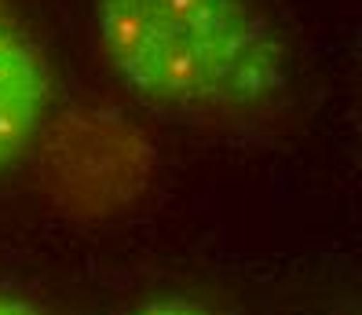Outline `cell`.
I'll return each instance as SVG.
<instances>
[{"mask_svg": "<svg viewBox=\"0 0 362 315\" xmlns=\"http://www.w3.org/2000/svg\"><path fill=\"white\" fill-rule=\"evenodd\" d=\"M37 176L62 213L110 217L146 191L154 147L136 125L110 110H62L33 143Z\"/></svg>", "mask_w": 362, "mask_h": 315, "instance_id": "obj_2", "label": "cell"}, {"mask_svg": "<svg viewBox=\"0 0 362 315\" xmlns=\"http://www.w3.org/2000/svg\"><path fill=\"white\" fill-rule=\"evenodd\" d=\"M129 315H216V311L198 304V301H151Z\"/></svg>", "mask_w": 362, "mask_h": 315, "instance_id": "obj_4", "label": "cell"}, {"mask_svg": "<svg viewBox=\"0 0 362 315\" xmlns=\"http://www.w3.org/2000/svg\"><path fill=\"white\" fill-rule=\"evenodd\" d=\"M0 315H59L55 308L40 304L33 297H23V293H8L0 290Z\"/></svg>", "mask_w": 362, "mask_h": 315, "instance_id": "obj_5", "label": "cell"}, {"mask_svg": "<svg viewBox=\"0 0 362 315\" xmlns=\"http://www.w3.org/2000/svg\"><path fill=\"white\" fill-rule=\"evenodd\" d=\"M95 48L146 110L257 132L289 103V48L257 0H92Z\"/></svg>", "mask_w": 362, "mask_h": 315, "instance_id": "obj_1", "label": "cell"}, {"mask_svg": "<svg viewBox=\"0 0 362 315\" xmlns=\"http://www.w3.org/2000/svg\"><path fill=\"white\" fill-rule=\"evenodd\" d=\"M55 110V74L15 0H0V180L26 165Z\"/></svg>", "mask_w": 362, "mask_h": 315, "instance_id": "obj_3", "label": "cell"}]
</instances>
